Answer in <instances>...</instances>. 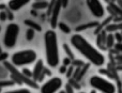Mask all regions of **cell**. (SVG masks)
Here are the masks:
<instances>
[{"label": "cell", "instance_id": "cell-1", "mask_svg": "<svg viewBox=\"0 0 122 93\" xmlns=\"http://www.w3.org/2000/svg\"><path fill=\"white\" fill-rule=\"evenodd\" d=\"M71 44L91 64H93L95 66H102L105 64V56L99 49L92 46L81 34H73L71 38Z\"/></svg>", "mask_w": 122, "mask_h": 93}, {"label": "cell", "instance_id": "cell-2", "mask_svg": "<svg viewBox=\"0 0 122 93\" xmlns=\"http://www.w3.org/2000/svg\"><path fill=\"white\" fill-rule=\"evenodd\" d=\"M44 44H45V57H46L47 65L49 68H56L59 65L60 54L58 46L57 33L54 29L47 30L44 33Z\"/></svg>", "mask_w": 122, "mask_h": 93}, {"label": "cell", "instance_id": "cell-3", "mask_svg": "<svg viewBox=\"0 0 122 93\" xmlns=\"http://www.w3.org/2000/svg\"><path fill=\"white\" fill-rule=\"evenodd\" d=\"M3 65H4V68H5L6 70L10 72L11 79H12V80L16 83V85H23V83H25V85L29 86L30 88H32V89H39L38 83H36V81H34L33 79L26 77L23 73L19 72V71L17 70V69H16L17 66H15L12 62L4 61L3 62Z\"/></svg>", "mask_w": 122, "mask_h": 93}, {"label": "cell", "instance_id": "cell-4", "mask_svg": "<svg viewBox=\"0 0 122 93\" xmlns=\"http://www.w3.org/2000/svg\"><path fill=\"white\" fill-rule=\"evenodd\" d=\"M38 55L33 49H25V50H18L14 53L11 57L12 63L17 68L20 66H26L36 62Z\"/></svg>", "mask_w": 122, "mask_h": 93}, {"label": "cell", "instance_id": "cell-5", "mask_svg": "<svg viewBox=\"0 0 122 93\" xmlns=\"http://www.w3.org/2000/svg\"><path fill=\"white\" fill-rule=\"evenodd\" d=\"M89 83L92 89L101 93H116L117 91L116 86L112 81L104 78L103 76H100V75H93L89 79Z\"/></svg>", "mask_w": 122, "mask_h": 93}, {"label": "cell", "instance_id": "cell-6", "mask_svg": "<svg viewBox=\"0 0 122 93\" xmlns=\"http://www.w3.org/2000/svg\"><path fill=\"white\" fill-rule=\"evenodd\" d=\"M19 26L15 23H11L6 26L3 36V44L6 48H13L17 43L19 34Z\"/></svg>", "mask_w": 122, "mask_h": 93}, {"label": "cell", "instance_id": "cell-7", "mask_svg": "<svg viewBox=\"0 0 122 93\" xmlns=\"http://www.w3.org/2000/svg\"><path fill=\"white\" fill-rule=\"evenodd\" d=\"M63 86V80L60 77H51L47 81H45L40 88L41 93H56L59 92Z\"/></svg>", "mask_w": 122, "mask_h": 93}, {"label": "cell", "instance_id": "cell-8", "mask_svg": "<svg viewBox=\"0 0 122 93\" xmlns=\"http://www.w3.org/2000/svg\"><path fill=\"white\" fill-rule=\"evenodd\" d=\"M87 6H88L89 11L91 14L97 18H102L105 15V8H104L103 3L101 0H86Z\"/></svg>", "mask_w": 122, "mask_h": 93}, {"label": "cell", "instance_id": "cell-9", "mask_svg": "<svg viewBox=\"0 0 122 93\" xmlns=\"http://www.w3.org/2000/svg\"><path fill=\"white\" fill-rule=\"evenodd\" d=\"M62 9V4H61V0H57L55 4L54 11L51 13V15L49 16V23H51V29H56V27H58L59 24V15H60V11Z\"/></svg>", "mask_w": 122, "mask_h": 93}, {"label": "cell", "instance_id": "cell-10", "mask_svg": "<svg viewBox=\"0 0 122 93\" xmlns=\"http://www.w3.org/2000/svg\"><path fill=\"white\" fill-rule=\"evenodd\" d=\"M44 69H45L44 61H43L42 59L36 60V64H34V68H33V70H32V72H33V78H32V79H33L34 81H36V83H38L39 78H40V76L42 75Z\"/></svg>", "mask_w": 122, "mask_h": 93}, {"label": "cell", "instance_id": "cell-11", "mask_svg": "<svg viewBox=\"0 0 122 93\" xmlns=\"http://www.w3.org/2000/svg\"><path fill=\"white\" fill-rule=\"evenodd\" d=\"M30 2V0H9L8 2V8L12 10L13 12L19 11L21 8L27 5Z\"/></svg>", "mask_w": 122, "mask_h": 93}, {"label": "cell", "instance_id": "cell-12", "mask_svg": "<svg viewBox=\"0 0 122 93\" xmlns=\"http://www.w3.org/2000/svg\"><path fill=\"white\" fill-rule=\"evenodd\" d=\"M106 9H107L108 13L110 14V16H112L114 18L115 17H118V16H122V9L116 2H110Z\"/></svg>", "mask_w": 122, "mask_h": 93}, {"label": "cell", "instance_id": "cell-13", "mask_svg": "<svg viewBox=\"0 0 122 93\" xmlns=\"http://www.w3.org/2000/svg\"><path fill=\"white\" fill-rule=\"evenodd\" d=\"M107 32L105 31V30H103V31H101L99 34H97V45L99 48L101 49H106L107 47H106V39H107Z\"/></svg>", "mask_w": 122, "mask_h": 93}, {"label": "cell", "instance_id": "cell-14", "mask_svg": "<svg viewBox=\"0 0 122 93\" xmlns=\"http://www.w3.org/2000/svg\"><path fill=\"white\" fill-rule=\"evenodd\" d=\"M105 30L107 33H115V32L122 31V23H110L105 27Z\"/></svg>", "mask_w": 122, "mask_h": 93}, {"label": "cell", "instance_id": "cell-15", "mask_svg": "<svg viewBox=\"0 0 122 93\" xmlns=\"http://www.w3.org/2000/svg\"><path fill=\"white\" fill-rule=\"evenodd\" d=\"M49 2L46 0H39V1H34L32 3V9L36 11H42V10H47Z\"/></svg>", "mask_w": 122, "mask_h": 93}, {"label": "cell", "instance_id": "cell-16", "mask_svg": "<svg viewBox=\"0 0 122 93\" xmlns=\"http://www.w3.org/2000/svg\"><path fill=\"white\" fill-rule=\"evenodd\" d=\"M112 20H114V17H112V16H109V17H107V18H105V19H104V21H103V23H102V24H100V25L97 26V28H95L94 34H97H97H99L101 31H103V30L105 29V27H106V26H107V25H109V24H110V21H112Z\"/></svg>", "mask_w": 122, "mask_h": 93}, {"label": "cell", "instance_id": "cell-17", "mask_svg": "<svg viewBox=\"0 0 122 93\" xmlns=\"http://www.w3.org/2000/svg\"><path fill=\"white\" fill-rule=\"evenodd\" d=\"M100 24L97 21H91V23L85 24V25H80L78 27H76V32H80V31H85L87 29H90V28H97Z\"/></svg>", "mask_w": 122, "mask_h": 93}, {"label": "cell", "instance_id": "cell-18", "mask_svg": "<svg viewBox=\"0 0 122 93\" xmlns=\"http://www.w3.org/2000/svg\"><path fill=\"white\" fill-rule=\"evenodd\" d=\"M24 23H25V25H26V26H28V28L34 29L36 31H39V32L42 31V27H41V26L39 25L38 23H36V21L31 20V19H26V20L24 21Z\"/></svg>", "mask_w": 122, "mask_h": 93}, {"label": "cell", "instance_id": "cell-19", "mask_svg": "<svg viewBox=\"0 0 122 93\" xmlns=\"http://www.w3.org/2000/svg\"><path fill=\"white\" fill-rule=\"evenodd\" d=\"M116 44V39H115V34L108 33L107 39H106V47L107 48H112Z\"/></svg>", "mask_w": 122, "mask_h": 93}, {"label": "cell", "instance_id": "cell-20", "mask_svg": "<svg viewBox=\"0 0 122 93\" xmlns=\"http://www.w3.org/2000/svg\"><path fill=\"white\" fill-rule=\"evenodd\" d=\"M62 48H63V50H64V53H65V55H66V57H69V58H71L72 60H74L75 59V56H74V53L72 51V49H71V47L69 46L67 44H63L62 45Z\"/></svg>", "mask_w": 122, "mask_h": 93}, {"label": "cell", "instance_id": "cell-21", "mask_svg": "<svg viewBox=\"0 0 122 93\" xmlns=\"http://www.w3.org/2000/svg\"><path fill=\"white\" fill-rule=\"evenodd\" d=\"M89 66H90V62L89 63H86L84 66L81 68V70H80V73H79V75H78V77L76 78V80L77 81H80L82 79V77L85 76V74L87 73V71H88V69H89Z\"/></svg>", "mask_w": 122, "mask_h": 93}, {"label": "cell", "instance_id": "cell-22", "mask_svg": "<svg viewBox=\"0 0 122 93\" xmlns=\"http://www.w3.org/2000/svg\"><path fill=\"white\" fill-rule=\"evenodd\" d=\"M58 27H59V29L63 32V33H65V34L71 33V28H70L69 26L66 25V24H64V23H59V24H58Z\"/></svg>", "mask_w": 122, "mask_h": 93}, {"label": "cell", "instance_id": "cell-23", "mask_svg": "<svg viewBox=\"0 0 122 93\" xmlns=\"http://www.w3.org/2000/svg\"><path fill=\"white\" fill-rule=\"evenodd\" d=\"M99 73H100L101 75H106V76H108L109 78H112V79L116 78V77H115V75L109 71V69H100V70H99Z\"/></svg>", "mask_w": 122, "mask_h": 93}, {"label": "cell", "instance_id": "cell-24", "mask_svg": "<svg viewBox=\"0 0 122 93\" xmlns=\"http://www.w3.org/2000/svg\"><path fill=\"white\" fill-rule=\"evenodd\" d=\"M34 34H36V30L31 29V28H28L27 31H26V38L28 41H32L34 38Z\"/></svg>", "mask_w": 122, "mask_h": 93}, {"label": "cell", "instance_id": "cell-25", "mask_svg": "<svg viewBox=\"0 0 122 93\" xmlns=\"http://www.w3.org/2000/svg\"><path fill=\"white\" fill-rule=\"evenodd\" d=\"M2 93H31V91L29 89H27V88H20V89L10 90V91H5Z\"/></svg>", "mask_w": 122, "mask_h": 93}, {"label": "cell", "instance_id": "cell-26", "mask_svg": "<svg viewBox=\"0 0 122 93\" xmlns=\"http://www.w3.org/2000/svg\"><path fill=\"white\" fill-rule=\"evenodd\" d=\"M69 83L74 88V89H77L80 90V85H79V81H77L75 78H69Z\"/></svg>", "mask_w": 122, "mask_h": 93}, {"label": "cell", "instance_id": "cell-27", "mask_svg": "<svg viewBox=\"0 0 122 93\" xmlns=\"http://www.w3.org/2000/svg\"><path fill=\"white\" fill-rule=\"evenodd\" d=\"M15 83L10 79V80H0V88H4V87H11V86H14Z\"/></svg>", "mask_w": 122, "mask_h": 93}, {"label": "cell", "instance_id": "cell-28", "mask_svg": "<svg viewBox=\"0 0 122 93\" xmlns=\"http://www.w3.org/2000/svg\"><path fill=\"white\" fill-rule=\"evenodd\" d=\"M85 64H86V63H85L82 60H80V59H74V60H72V65L75 66V68H82Z\"/></svg>", "mask_w": 122, "mask_h": 93}, {"label": "cell", "instance_id": "cell-29", "mask_svg": "<svg viewBox=\"0 0 122 93\" xmlns=\"http://www.w3.org/2000/svg\"><path fill=\"white\" fill-rule=\"evenodd\" d=\"M21 73H23L26 77H28V78H31V79L33 78V72H32V71H30V69L24 68L23 70H21Z\"/></svg>", "mask_w": 122, "mask_h": 93}, {"label": "cell", "instance_id": "cell-30", "mask_svg": "<svg viewBox=\"0 0 122 93\" xmlns=\"http://www.w3.org/2000/svg\"><path fill=\"white\" fill-rule=\"evenodd\" d=\"M56 1L57 0H51L48 4V8H47V16H51V13L54 11V8H55V4H56Z\"/></svg>", "mask_w": 122, "mask_h": 93}, {"label": "cell", "instance_id": "cell-31", "mask_svg": "<svg viewBox=\"0 0 122 93\" xmlns=\"http://www.w3.org/2000/svg\"><path fill=\"white\" fill-rule=\"evenodd\" d=\"M74 71H75V66H73V65L67 66V71H66V73H65V76H66L67 78H72L73 74H74Z\"/></svg>", "mask_w": 122, "mask_h": 93}, {"label": "cell", "instance_id": "cell-32", "mask_svg": "<svg viewBox=\"0 0 122 93\" xmlns=\"http://www.w3.org/2000/svg\"><path fill=\"white\" fill-rule=\"evenodd\" d=\"M74 88L72 87L71 85H70L69 83L65 85V87H64V91H65V93H75V91H74Z\"/></svg>", "mask_w": 122, "mask_h": 93}, {"label": "cell", "instance_id": "cell-33", "mask_svg": "<svg viewBox=\"0 0 122 93\" xmlns=\"http://www.w3.org/2000/svg\"><path fill=\"white\" fill-rule=\"evenodd\" d=\"M62 64L63 65H65V66L72 65V59L71 58H69V57H64L63 58V60H62Z\"/></svg>", "mask_w": 122, "mask_h": 93}, {"label": "cell", "instance_id": "cell-34", "mask_svg": "<svg viewBox=\"0 0 122 93\" xmlns=\"http://www.w3.org/2000/svg\"><path fill=\"white\" fill-rule=\"evenodd\" d=\"M5 12H6V14H8V19L12 21L13 19H14V14H13V11L10 10V9L8 8V9L5 10Z\"/></svg>", "mask_w": 122, "mask_h": 93}, {"label": "cell", "instance_id": "cell-35", "mask_svg": "<svg viewBox=\"0 0 122 93\" xmlns=\"http://www.w3.org/2000/svg\"><path fill=\"white\" fill-rule=\"evenodd\" d=\"M8 19V14H6L5 10L4 11H0V20L1 21H4Z\"/></svg>", "mask_w": 122, "mask_h": 93}, {"label": "cell", "instance_id": "cell-36", "mask_svg": "<svg viewBox=\"0 0 122 93\" xmlns=\"http://www.w3.org/2000/svg\"><path fill=\"white\" fill-rule=\"evenodd\" d=\"M115 39H116L117 42H122V32L121 31L115 32Z\"/></svg>", "mask_w": 122, "mask_h": 93}, {"label": "cell", "instance_id": "cell-37", "mask_svg": "<svg viewBox=\"0 0 122 93\" xmlns=\"http://www.w3.org/2000/svg\"><path fill=\"white\" fill-rule=\"evenodd\" d=\"M8 57H9V54L8 53H3L2 51L1 54H0V61H6V59H8Z\"/></svg>", "mask_w": 122, "mask_h": 93}, {"label": "cell", "instance_id": "cell-38", "mask_svg": "<svg viewBox=\"0 0 122 93\" xmlns=\"http://www.w3.org/2000/svg\"><path fill=\"white\" fill-rule=\"evenodd\" d=\"M114 47L117 51H122V42H117Z\"/></svg>", "mask_w": 122, "mask_h": 93}, {"label": "cell", "instance_id": "cell-39", "mask_svg": "<svg viewBox=\"0 0 122 93\" xmlns=\"http://www.w3.org/2000/svg\"><path fill=\"white\" fill-rule=\"evenodd\" d=\"M66 71H67V66H65V65H61L60 68H59V73L60 74H64L65 75V73H66Z\"/></svg>", "mask_w": 122, "mask_h": 93}, {"label": "cell", "instance_id": "cell-40", "mask_svg": "<svg viewBox=\"0 0 122 93\" xmlns=\"http://www.w3.org/2000/svg\"><path fill=\"white\" fill-rule=\"evenodd\" d=\"M114 23H122V16H118V17H115L114 18Z\"/></svg>", "mask_w": 122, "mask_h": 93}, {"label": "cell", "instance_id": "cell-41", "mask_svg": "<svg viewBox=\"0 0 122 93\" xmlns=\"http://www.w3.org/2000/svg\"><path fill=\"white\" fill-rule=\"evenodd\" d=\"M43 73H44L45 75H48V76H51V72L49 71V69H47V68H45V69H44Z\"/></svg>", "mask_w": 122, "mask_h": 93}, {"label": "cell", "instance_id": "cell-42", "mask_svg": "<svg viewBox=\"0 0 122 93\" xmlns=\"http://www.w3.org/2000/svg\"><path fill=\"white\" fill-rule=\"evenodd\" d=\"M61 4H62V8H66L69 4V0H61Z\"/></svg>", "mask_w": 122, "mask_h": 93}, {"label": "cell", "instance_id": "cell-43", "mask_svg": "<svg viewBox=\"0 0 122 93\" xmlns=\"http://www.w3.org/2000/svg\"><path fill=\"white\" fill-rule=\"evenodd\" d=\"M6 6H8V5H5L4 3H0V11H4V10H6Z\"/></svg>", "mask_w": 122, "mask_h": 93}, {"label": "cell", "instance_id": "cell-44", "mask_svg": "<svg viewBox=\"0 0 122 93\" xmlns=\"http://www.w3.org/2000/svg\"><path fill=\"white\" fill-rule=\"evenodd\" d=\"M116 60L117 61H119V64H122V56H117Z\"/></svg>", "mask_w": 122, "mask_h": 93}, {"label": "cell", "instance_id": "cell-45", "mask_svg": "<svg viewBox=\"0 0 122 93\" xmlns=\"http://www.w3.org/2000/svg\"><path fill=\"white\" fill-rule=\"evenodd\" d=\"M117 4L122 9V0H117Z\"/></svg>", "mask_w": 122, "mask_h": 93}, {"label": "cell", "instance_id": "cell-46", "mask_svg": "<svg viewBox=\"0 0 122 93\" xmlns=\"http://www.w3.org/2000/svg\"><path fill=\"white\" fill-rule=\"evenodd\" d=\"M116 70H118V71H122V64H119V65L117 66Z\"/></svg>", "mask_w": 122, "mask_h": 93}, {"label": "cell", "instance_id": "cell-47", "mask_svg": "<svg viewBox=\"0 0 122 93\" xmlns=\"http://www.w3.org/2000/svg\"><path fill=\"white\" fill-rule=\"evenodd\" d=\"M104 1H105V2H106V3H107V4H109V3H110V2H112V1H110V0H104Z\"/></svg>", "mask_w": 122, "mask_h": 93}, {"label": "cell", "instance_id": "cell-48", "mask_svg": "<svg viewBox=\"0 0 122 93\" xmlns=\"http://www.w3.org/2000/svg\"><path fill=\"white\" fill-rule=\"evenodd\" d=\"M58 93H65V91H64V90H60V91L58 92Z\"/></svg>", "mask_w": 122, "mask_h": 93}, {"label": "cell", "instance_id": "cell-49", "mask_svg": "<svg viewBox=\"0 0 122 93\" xmlns=\"http://www.w3.org/2000/svg\"><path fill=\"white\" fill-rule=\"evenodd\" d=\"M90 93H97V90H94V89H93V90H92V91H91Z\"/></svg>", "mask_w": 122, "mask_h": 93}, {"label": "cell", "instance_id": "cell-50", "mask_svg": "<svg viewBox=\"0 0 122 93\" xmlns=\"http://www.w3.org/2000/svg\"><path fill=\"white\" fill-rule=\"evenodd\" d=\"M2 53V49H1V46H0V54Z\"/></svg>", "mask_w": 122, "mask_h": 93}, {"label": "cell", "instance_id": "cell-51", "mask_svg": "<svg viewBox=\"0 0 122 93\" xmlns=\"http://www.w3.org/2000/svg\"><path fill=\"white\" fill-rule=\"evenodd\" d=\"M110 1H112V2H116L117 0H110Z\"/></svg>", "mask_w": 122, "mask_h": 93}, {"label": "cell", "instance_id": "cell-52", "mask_svg": "<svg viewBox=\"0 0 122 93\" xmlns=\"http://www.w3.org/2000/svg\"><path fill=\"white\" fill-rule=\"evenodd\" d=\"M78 93H86V92H82V91H80V92H78Z\"/></svg>", "mask_w": 122, "mask_h": 93}, {"label": "cell", "instance_id": "cell-53", "mask_svg": "<svg viewBox=\"0 0 122 93\" xmlns=\"http://www.w3.org/2000/svg\"><path fill=\"white\" fill-rule=\"evenodd\" d=\"M0 32H1V26H0Z\"/></svg>", "mask_w": 122, "mask_h": 93}, {"label": "cell", "instance_id": "cell-54", "mask_svg": "<svg viewBox=\"0 0 122 93\" xmlns=\"http://www.w3.org/2000/svg\"><path fill=\"white\" fill-rule=\"evenodd\" d=\"M36 1H39V0H36ZM46 1H48V0H46Z\"/></svg>", "mask_w": 122, "mask_h": 93}]
</instances>
